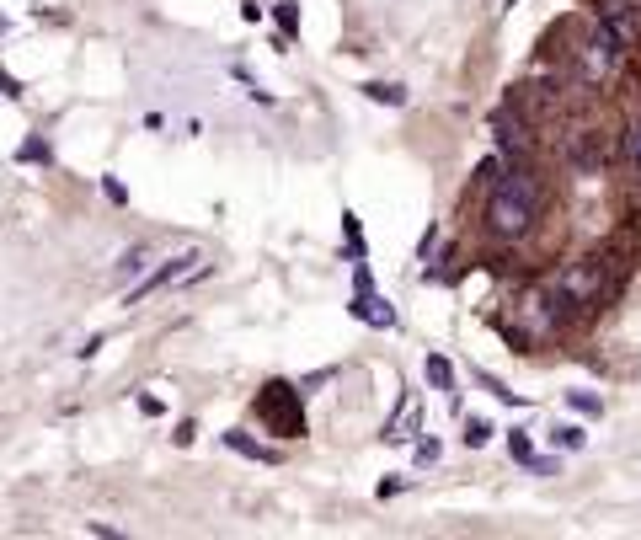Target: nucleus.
<instances>
[{
    "label": "nucleus",
    "instance_id": "4",
    "mask_svg": "<svg viewBox=\"0 0 641 540\" xmlns=\"http://www.w3.org/2000/svg\"><path fill=\"white\" fill-rule=\"evenodd\" d=\"M193 262H198V252H177V257L166 262V268H155L150 279H139V284L129 289V305H139V300L150 295V289H166V284H177V279H187V273H193Z\"/></svg>",
    "mask_w": 641,
    "mask_h": 540
},
{
    "label": "nucleus",
    "instance_id": "13",
    "mask_svg": "<svg viewBox=\"0 0 641 540\" xmlns=\"http://www.w3.org/2000/svg\"><path fill=\"white\" fill-rule=\"evenodd\" d=\"M572 407H577V412H588V418H599L604 401H599V396H588V391H572Z\"/></svg>",
    "mask_w": 641,
    "mask_h": 540
},
{
    "label": "nucleus",
    "instance_id": "11",
    "mask_svg": "<svg viewBox=\"0 0 641 540\" xmlns=\"http://www.w3.org/2000/svg\"><path fill=\"white\" fill-rule=\"evenodd\" d=\"M145 246H129V252H123V262H118V273H123V279H139V273H145Z\"/></svg>",
    "mask_w": 641,
    "mask_h": 540
},
{
    "label": "nucleus",
    "instance_id": "5",
    "mask_svg": "<svg viewBox=\"0 0 641 540\" xmlns=\"http://www.w3.org/2000/svg\"><path fill=\"white\" fill-rule=\"evenodd\" d=\"M615 43H609V38H599V43H593V49L583 54V75H588V81H604V75L609 70H615Z\"/></svg>",
    "mask_w": 641,
    "mask_h": 540
},
{
    "label": "nucleus",
    "instance_id": "9",
    "mask_svg": "<svg viewBox=\"0 0 641 540\" xmlns=\"http://www.w3.org/2000/svg\"><path fill=\"white\" fill-rule=\"evenodd\" d=\"M364 97L369 102H385V107H406V86H396V81H369Z\"/></svg>",
    "mask_w": 641,
    "mask_h": 540
},
{
    "label": "nucleus",
    "instance_id": "8",
    "mask_svg": "<svg viewBox=\"0 0 641 540\" xmlns=\"http://www.w3.org/2000/svg\"><path fill=\"white\" fill-rule=\"evenodd\" d=\"M225 444H230V450H236V455H252V460H268V466H273V460H278V450H268V444H257V439H246V434H241V428H230V434H225Z\"/></svg>",
    "mask_w": 641,
    "mask_h": 540
},
{
    "label": "nucleus",
    "instance_id": "16",
    "mask_svg": "<svg viewBox=\"0 0 641 540\" xmlns=\"http://www.w3.org/2000/svg\"><path fill=\"white\" fill-rule=\"evenodd\" d=\"M433 460H439V439H422L417 444V466H433Z\"/></svg>",
    "mask_w": 641,
    "mask_h": 540
},
{
    "label": "nucleus",
    "instance_id": "17",
    "mask_svg": "<svg viewBox=\"0 0 641 540\" xmlns=\"http://www.w3.org/2000/svg\"><path fill=\"white\" fill-rule=\"evenodd\" d=\"M508 450H513V460H529V455H535V450H529V439H524V434H513V439H508Z\"/></svg>",
    "mask_w": 641,
    "mask_h": 540
},
{
    "label": "nucleus",
    "instance_id": "7",
    "mask_svg": "<svg viewBox=\"0 0 641 540\" xmlns=\"http://www.w3.org/2000/svg\"><path fill=\"white\" fill-rule=\"evenodd\" d=\"M422 375H428L433 391H455V369H449L444 353H428V359H422Z\"/></svg>",
    "mask_w": 641,
    "mask_h": 540
},
{
    "label": "nucleus",
    "instance_id": "15",
    "mask_svg": "<svg viewBox=\"0 0 641 540\" xmlns=\"http://www.w3.org/2000/svg\"><path fill=\"white\" fill-rule=\"evenodd\" d=\"M278 27L294 38V33H300V11H294V6H278Z\"/></svg>",
    "mask_w": 641,
    "mask_h": 540
},
{
    "label": "nucleus",
    "instance_id": "10",
    "mask_svg": "<svg viewBox=\"0 0 641 540\" xmlns=\"http://www.w3.org/2000/svg\"><path fill=\"white\" fill-rule=\"evenodd\" d=\"M551 444H561V450H583V444H588V434H583L577 423H561L556 434H551Z\"/></svg>",
    "mask_w": 641,
    "mask_h": 540
},
{
    "label": "nucleus",
    "instance_id": "2",
    "mask_svg": "<svg viewBox=\"0 0 641 540\" xmlns=\"http://www.w3.org/2000/svg\"><path fill=\"white\" fill-rule=\"evenodd\" d=\"M257 418L273 428L278 439H300L305 434V407H300V391L289 380H268L257 391Z\"/></svg>",
    "mask_w": 641,
    "mask_h": 540
},
{
    "label": "nucleus",
    "instance_id": "3",
    "mask_svg": "<svg viewBox=\"0 0 641 540\" xmlns=\"http://www.w3.org/2000/svg\"><path fill=\"white\" fill-rule=\"evenodd\" d=\"M556 289L572 300V311L599 305L604 300V268H599V262H567V268L556 273Z\"/></svg>",
    "mask_w": 641,
    "mask_h": 540
},
{
    "label": "nucleus",
    "instance_id": "6",
    "mask_svg": "<svg viewBox=\"0 0 641 540\" xmlns=\"http://www.w3.org/2000/svg\"><path fill=\"white\" fill-rule=\"evenodd\" d=\"M599 38H609L615 49H631L636 27H631V17H620V11H604V17H599Z\"/></svg>",
    "mask_w": 641,
    "mask_h": 540
},
{
    "label": "nucleus",
    "instance_id": "12",
    "mask_svg": "<svg viewBox=\"0 0 641 540\" xmlns=\"http://www.w3.org/2000/svg\"><path fill=\"white\" fill-rule=\"evenodd\" d=\"M487 439H492V423L487 418H465V444H471V450H481Z\"/></svg>",
    "mask_w": 641,
    "mask_h": 540
},
{
    "label": "nucleus",
    "instance_id": "14",
    "mask_svg": "<svg viewBox=\"0 0 641 540\" xmlns=\"http://www.w3.org/2000/svg\"><path fill=\"white\" fill-rule=\"evenodd\" d=\"M625 156H631V166H636V172H641V123H636L631 134H625Z\"/></svg>",
    "mask_w": 641,
    "mask_h": 540
},
{
    "label": "nucleus",
    "instance_id": "1",
    "mask_svg": "<svg viewBox=\"0 0 641 540\" xmlns=\"http://www.w3.org/2000/svg\"><path fill=\"white\" fill-rule=\"evenodd\" d=\"M535 214H540V188H535V182H529L524 172H519V177H508L503 188H497V193L487 198V225H492V236H503V241L529 236Z\"/></svg>",
    "mask_w": 641,
    "mask_h": 540
}]
</instances>
